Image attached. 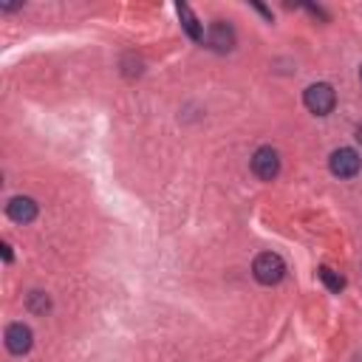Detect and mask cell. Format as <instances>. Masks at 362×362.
<instances>
[{"label":"cell","mask_w":362,"mask_h":362,"mask_svg":"<svg viewBox=\"0 0 362 362\" xmlns=\"http://www.w3.org/2000/svg\"><path fill=\"white\" fill-rule=\"evenodd\" d=\"M252 274H255V280L263 283V286H277V283L286 277V263H283L280 255H274V252H263V255L255 257V263H252Z\"/></svg>","instance_id":"1"},{"label":"cell","mask_w":362,"mask_h":362,"mask_svg":"<svg viewBox=\"0 0 362 362\" xmlns=\"http://www.w3.org/2000/svg\"><path fill=\"white\" fill-rule=\"evenodd\" d=\"M303 102H305V107H308L314 116H325V113L334 110V105H337V93H334V88H331L328 82H314V85L305 88Z\"/></svg>","instance_id":"2"},{"label":"cell","mask_w":362,"mask_h":362,"mask_svg":"<svg viewBox=\"0 0 362 362\" xmlns=\"http://www.w3.org/2000/svg\"><path fill=\"white\" fill-rule=\"evenodd\" d=\"M252 173H255L260 181L277 178V173H280V156H277V150L269 147V144L257 147L255 156H252Z\"/></svg>","instance_id":"3"},{"label":"cell","mask_w":362,"mask_h":362,"mask_svg":"<svg viewBox=\"0 0 362 362\" xmlns=\"http://www.w3.org/2000/svg\"><path fill=\"white\" fill-rule=\"evenodd\" d=\"M328 167H331V173L337 178H354L359 173V167H362V158H359V153L354 147H339V150L331 153Z\"/></svg>","instance_id":"4"},{"label":"cell","mask_w":362,"mask_h":362,"mask_svg":"<svg viewBox=\"0 0 362 362\" xmlns=\"http://www.w3.org/2000/svg\"><path fill=\"white\" fill-rule=\"evenodd\" d=\"M31 342H34V334H31L28 325H23V322H11V325L6 328V348H8V354L23 356V354L31 351Z\"/></svg>","instance_id":"5"},{"label":"cell","mask_w":362,"mask_h":362,"mask_svg":"<svg viewBox=\"0 0 362 362\" xmlns=\"http://www.w3.org/2000/svg\"><path fill=\"white\" fill-rule=\"evenodd\" d=\"M206 45H209L212 51H218V54L232 51V45H235V31H232V25H229V23H223V20H215V23L209 25Z\"/></svg>","instance_id":"6"},{"label":"cell","mask_w":362,"mask_h":362,"mask_svg":"<svg viewBox=\"0 0 362 362\" xmlns=\"http://www.w3.org/2000/svg\"><path fill=\"white\" fill-rule=\"evenodd\" d=\"M6 215L14 221V223H31L37 218V201L28 198V195H14L8 204H6Z\"/></svg>","instance_id":"7"},{"label":"cell","mask_w":362,"mask_h":362,"mask_svg":"<svg viewBox=\"0 0 362 362\" xmlns=\"http://www.w3.org/2000/svg\"><path fill=\"white\" fill-rule=\"evenodd\" d=\"M175 11H178V17H181V25H184L187 37H189V40H195V42H201V40H204V25H201V23H198V17L192 14V8H189V6H184V3H178V6H175Z\"/></svg>","instance_id":"8"},{"label":"cell","mask_w":362,"mask_h":362,"mask_svg":"<svg viewBox=\"0 0 362 362\" xmlns=\"http://www.w3.org/2000/svg\"><path fill=\"white\" fill-rule=\"evenodd\" d=\"M317 274H320V280H322V286H325L328 291L339 294V291L345 288V280H342V277H339L334 269H328V266H320V272H317Z\"/></svg>","instance_id":"9"},{"label":"cell","mask_w":362,"mask_h":362,"mask_svg":"<svg viewBox=\"0 0 362 362\" xmlns=\"http://www.w3.org/2000/svg\"><path fill=\"white\" fill-rule=\"evenodd\" d=\"M28 308H31L34 314H45V311L51 308L48 294H42V291H31V294H28Z\"/></svg>","instance_id":"10"},{"label":"cell","mask_w":362,"mask_h":362,"mask_svg":"<svg viewBox=\"0 0 362 362\" xmlns=\"http://www.w3.org/2000/svg\"><path fill=\"white\" fill-rule=\"evenodd\" d=\"M3 260L11 263V246H8V243H3Z\"/></svg>","instance_id":"11"},{"label":"cell","mask_w":362,"mask_h":362,"mask_svg":"<svg viewBox=\"0 0 362 362\" xmlns=\"http://www.w3.org/2000/svg\"><path fill=\"white\" fill-rule=\"evenodd\" d=\"M356 141L362 144V122H359V127H356Z\"/></svg>","instance_id":"12"},{"label":"cell","mask_w":362,"mask_h":362,"mask_svg":"<svg viewBox=\"0 0 362 362\" xmlns=\"http://www.w3.org/2000/svg\"><path fill=\"white\" fill-rule=\"evenodd\" d=\"M359 79H362V68H359Z\"/></svg>","instance_id":"13"}]
</instances>
